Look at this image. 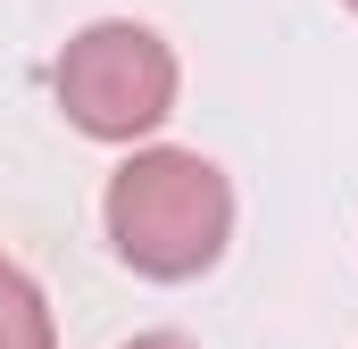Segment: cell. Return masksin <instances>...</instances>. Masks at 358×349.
<instances>
[{
	"label": "cell",
	"mask_w": 358,
	"mask_h": 349,
	"mask_svg": "<svg viewBox=\"0 0 358 349\" xmlns=\"http://www.w3.org/2000/svg\"><path fill=\"white\" fill-rule=\"evenodd\" d=\"M100 216H108V250L134 274L192 283V274H208V266L225 258V242H234V183L208 167L200 150L150 142V150H134L125 167L108 174Z\"/></svg>",
	"instance_id": "1"
},
{
	"label": "cell",
	"mask_w": 358,
	"mask_h": 349,
	"mask_svg": "<svg viewBox=\"0 0 358 349\" xmlns=\"http://www.w3.org/2000/svg\"><path fill=\"white\" fill-rule=\"evenodd\" d=\"M176 84H183L176 50L150 25H134V17L84 25L59 50V67H50V91H59L67 125L92 133V142H142V133H159L176 117Z\"/></svg>",
	"instance_id": "2"
},
{
	"label": "cell",
	"mask_w": 358,
	"mask_h": 349,
	"mask_svg": "<svg viewBox=\"0 0 358 349\" xmlns=\"http://www.w3.org/2000/svg\"><path fill=\"white\" fill-rule=\"evenodd\" d=\"M0 349H59V325H50V299L25 266L0 250Z\"/></svg>",
	"instance_id": "3"
},
{
	"label": "cell",
	"mask_w": 358,
	"mask_h": 349,
	"mask_svg": "<svg viewBox=\"0 0 358 349\" xmlns=\"http://www.w3.org/2000/svg\"><path fill=\"white\" fill-rule=\"evenodd\" d=\"M125 349H200V341H183V333H134Z\"/></svg>",
	"instance_id": "4"
},
{
	"label": "cell",
	"mask_w": 358,
	"mask_h": 349,
	"mask_svg": "<svg viewBox=\"0 0 358 349\" xmlns=\"http://www.w3.org/2000/svg\"><path fill=\"white\" fill-rule=\"evenodd\" d=\"M350 8H358V0H350Z\"/></svg>",
	"instance_id": "5"
}]
</instances>
